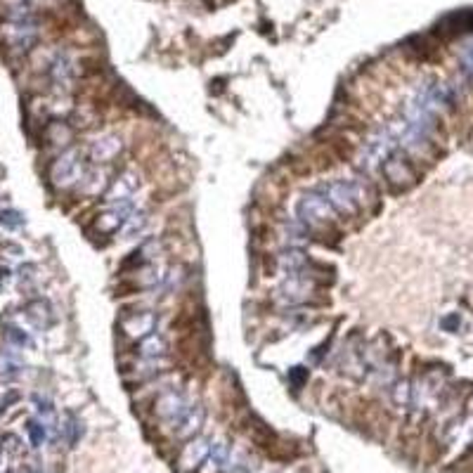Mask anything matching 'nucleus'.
<instances>
[{"label": "nucleus", "mask_w": 473, "mask_h": 473, "mask_svg": "<svg viewBox=\"0 0 473 473\" xmlns=\"http://www.w3.org/2000/svg\"><path fill=\"white\" fill-rule=\"evenodd\" d=\"M320 190L339 216H355L365 206V188L360 183H353V180H334L329 185H322Z\"/></svg>", "instance_id": "1"}, {"label": "nucleus", "mask_w": 473, "mask_h": 473, "mask_svg": "<svg viewBox=\"0 0 473 473\" xmlns=\"http://www.w3.org/2000/svg\"><path fill=\"white\" fill-rule=\"evenodd\" d=\"M298 218H301L303 225L313 230H327L334 225L339 213H336V209L329 204V199L322 195V190L317 188L313 192H308V195H303V199L298 202Z\"/></svg>", "instance_id": "2"}, {"label": "nucleus", "mask_w": 473, "mask_h": 473, "mask_svg": "<svg viewBox=\"0 0 473 473\" xmlns=\"http://www.w3.org/2000/svg\"><path fill=\"white\" fill-rule=\"evenodd\" d=\"M157 325H159V317L157 313H152V310H126V313L121 315V320H118L121 332L133 341L147 339L149 334L157 332Z\"/></svg>", "instance_id": "3"}, {"label": "nucleus", "mask_w": 473, "mask_h": 473, "mask_svg": "<svg viewBox=\"0 0 473 473\" xmlns=\"http://www.w3.org/2000/svg\"><path fill=\"white\" fill-rule=\"evenodd\" d=\"M83 178V157L76 149H69L62 157L55 161L50 168V180H52L57 188H69V185L78 183Z\"/></svg>", "instance_id": "4"}, {"label": "nucleus", "mask_w": 473, "mask_h": 473, "mask_svg": "<svg viewBox=\"0 0 473 473\" xmlns=\"http://www.w3.org/2000/svg\"><path fill=\"white\" fill-rule=\"evenodd\" d=\"M383 173H386V180H388L390 185H395V188H409V185L414 183V173L412 168L407 166V161H402L397 154L393 152L388 159L383 161Z\"/></svg>", "instance_id": "5"}, {"label": "nucleus", "mask_w": 473, "mask_h": 473, "mask_svg": "<svg viewBox=\"0 0 473 473\" xmlns=\"http://www.w3.org/2000/svg\"><path fill=\"white\" fill-rule=\"evenodd\" d=\"M135 188H138V180H135L133 176L116 178L114 185H111V190H109V195H107V202L109 204H128Z\"/></svg>", "instance_id": "6"}, {"label": "nucleus", "mask_w": 473, "mask_h": 473, "mask_svg": "<svg viewBox=\"0 0 473 473\" xmlns=\"http://www.w3.org/2000/svg\"><path fill=\"white\" fill-rule=\"evenodd\" d=\"M121 152V140L118 138H102L92 145V159L95 161H111L116 154Z\"/></svg>", "instance_id": "7"}, {"label": "nucleus", "mask_w": 473, "mask_h": 473, "mask_svg": "<svg viewBox=\"0 0 473 473\" xmlns=\"http://www.w3.org/2000/svg\"><path fill=\"white\" fill-rule=\"evenodd\" d=\"M27 313L31 317V322H34L36 327H43L45 329L50 322H52V315H50V306L45 301H36L31 303V306L27 308Z\"/></svg>", "instance_id": "8"}, {"label": "nucleus", "mask_w": 473, "mask_h": 473, "mask_svg": "<svg viewBox=\"0 0 473 473\" xmlns=\"http://www.w3.org/2000/svg\"><path fill=\"white\" fill-rule=\"evenodd\" d=\"M0 225H5V227H10V230L22 227V225H24L22 213H17V211H12V209L0 211Z\"/></svg>", "instance_id": "9"}, {"label": "nucleus", "mask_w": 473, "mask_h": 473, "mask_svg": "<svg viewBox=\"0 0 473 473\" xmlns=\"http://www.w3.org/2000/svg\"><path fill=\"white\" fill-rule=\"evenodd\" d=\"M29 435H31V443L34 447L43 445V440H45V426L41 424V421H29Z\"/></svg>", "instance_id": "10"}, {"label": "nucleus", "mask_w": 473, "mask_h": 473, "mask_svg": "<svg viewBox=\"0 0 473 473\" xmlns=\"http://www.w3.org/2000/svg\"><path fill=\"white\" fill-rule=\"evenodd\" d=\"M462 69L469 78H473V43L462 50Z\"/></svg>", "instance_id": "11"}, {"label": "nucleus", "mask_w": 473, "mask_h": 473, "mask_svg": "<svg viewBox=\"0 0 473 473\" xmlns=\"http://www.w3.org/2000/svg\"><path fill=\"white\" fill-rule=\"evenodd\" d=\"M8 339L12 341V344H17V346H27V344H29L27 334L20 332V329H10V332H8Z\"/></svg>", "instance_id": "12"}, {"label": "nucleus", "mask_w": 473, "mask_h": 473, "mask_svg": "<svg viewBox=\"0 0 473 473\" xmlns=\"http://www.w3.org/2000/svg\"><path fill=\"white\" fill-rule=\"evenodd\" d=\"M8 3L12 5V8H27L29 0H8Z\"/></svg>", "instance_id": "13"}, {"label": "nucleus", "mask_w": 473, "mask_h": 473, "mask_svg": "<svg viewBox=\"0 0 473 473\" xmlns=\"http://www.w3.org/2000/svg\"><path fill=\"white\" fill-rule=\"evenodd\" d=\"M0 452H3V440H0Z\"/></svg>", "instance_id": "14"}]
</instances>
